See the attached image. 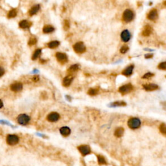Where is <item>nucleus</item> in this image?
Masks as SVG:
<instances>
[{
	"label": "nucleus",
	"mask_w": 166,
	"mask_h": 166,
	"mask_svg": "<svg viewBox=\"0 0 166 166\" xmlns=\"http://www.w3.org/2000/svg\"><path fill=\"white\" fill-rule=\"evenodd\" d=\"M141 125V121L138 118H133L128 121V126L132 129H137Z\"/></svg>",
	"instance_id": "obj_1"
},
{
	"label": "nucleus",
	"mask_w": 166,
	"mask_h": 166,
	"mask_svg": "<svg viewBox=\"0 0 166 166\" xmlns=\"http://www.w3.org/2000/svg\"><path fill=\"white\" fill-rule=\"evenodd\" d=\"M134 18V13L130 9H127L124 11L123 14V19L127 23L131 22Z\"/></svg>",
	"instance_id": "obj_2"
},
{
	"label": "nucleus",
	"mask_w": 166,
	"mask_h": 166,
	"mask_svg": "<svg viewBox=\"0 0 166 166\" xmlns=\"http://www.w3.org/2000/svg\"><path fill=\"white\" fill-rule=\"evenodd\" d=\"M7 143L10 145H14L19 142L18 136L14 134H8L6 139Z\"/></svg>",
	"instance_id": "obj_3"
},
{
	"label": "nucleus",
	"mask_w": 166,
	"mask_h": 166,
	"mask_svg": "<svg viewBox=\"0 0 166 166\" xmlns=\"http://www.w3.org/2000/svg\"><path fill=\"white\" fill-rule=\"evenodd\" d=\"M17 121L19 124L22 125H26L28 124L30 121V117L26 114H20L17 118Z\"/></svg>",
	"instance_id": "obj_4"
},
{
	"label": "nucleus",
	"mask_w": 166,
	"mask_h": 166,
	"mask_svg": "<svg viewBox=\"0 0 166 166\" xmlns=\"http://www.w3.org/2000/svg\"><path fill=\"white\" fill-rule=\"evenodd\" d=\"M73 49L77 53H82L86 51V47L82 42H77L73 45Z\"/></svg>",
	"instance_id": "obj_5"
},
{
	"label": "nucleus",
	"mask_w": 166,
	"mask_h": 166,
	"mask_svg": "<svg viewBox=\"0 0 166 166\" xmlns=\"http://www.w3.org/2000/svg\"><path fill=\"white\" fill-rule=\"evenodd\" d=\"M133 85L131 84H127L122 86L119 88V92L123 95H125V94H127L129 92H131V91L133 90Z\"/></svg>",
	"instance_id": "obj_6"
},
{
	"label": "nucleus",
	"mask_w": 166,
	"mask_h": 166,
	"mask_svg": "<svg viewBox=\"0 0 166 166\" xmlns=\"http://www.w3.org/2000/svg\"><path fill=\"white\" fill-rule=\"evenodd\" d=\"M77 148H78L79 152L81 153L82 156H86L88 154H89L91 152L90 147L88 145H82L79 146Z\"/></svg>",
	"instance_id": "obj_7"
},
{
	"label": "nucleus",
	"mask_w": 166,
	"mask_h": 166,
	"mask_svg": "<svg viewBox=\"0 0 166 166\" xmlns=\"http://www.w3.org/2000/svg\"><path fill=\"white\" fill-rule=\"evenodd\" d=\"M60 118V115L57 112H51L47 116V119L50 122H55Z\"/></svg>",
	"instance_id": "obj_8"
},
{
	"label": "nucleus",
	"mask_w": 166,
	"mask_h": 166,
	"mask_svg": "<svg viewBox=\"0 0 166 166\" xmlns=\"http://www.w3.org/2000/svg\"><path fill=\"white\" fill-rule=\"evenodd\" d=\"M56 58H57V61L61 63H65L67 61V57L66 55L62 53H57L56 54Z\"/></svg>",
	"instance_id": "obj_9"
},
{
	"label": "nucleus",
	"mask_w": 166,
	"mask_h": 166,
	"mask_svg": "<svg viewBox=\"0 0 166 166\" xmlns=\"http://www.w3.org/2000/svg\"><path fill=\"white\" fill-rule=\"evenodd\" d=\"M121 40L124 42H127L131 39V34L128 30L123 31L121 34Z\"/></svg>",
	"instance_id": "obj_10"
},
{
	"label": "nucleus",
	"mask_w": 166,
	"mask_h": 166,
	"mask_svg": "<svg viewBox=\"0 0 166 166\" xmlns=\"http://www.w3.org/2000/svg\"><path fill=\"white\" fill-rule=\"evenodd\" d=\"M22 88H23V85L20 82H16V83H14L10 86L11 90L15 92H20V91L22 90Z\"/></svg>",
	"instance_id": "obj_11"
},
{
	"label": "nucleus",
	"mask_w": 166,
	"mask_h": 166,
	"mask_svg": "<svg viewBox=\"0 0 166 166\" xmlns=\"http://www.w3.org/2000/svg\"><path fill=\"white\" fill-rule=\"evenodd\" d=\"M143 88H144L145 90L147 91H153V90H156V89H158V85H156L155 84H143Z\"/></svg>",
	"instance_id": "obj_12"
},
{
	"label": "nucleus",
	"mask_w": 166,
	"mask_h": 166,
	"mask_svg": "<svg viewBox=\"0 0 166 166\" xmlns=\"http://www.w3.org/2000/svg\"><path fill=\"white\" fill-rule=\"evenodd\" d=\"M73 77L71 75L66 76V77L63 79L62 84H63V85H64V86L67 87V86H69L71 84V82H72L73 81Z\"/></svg>",
	"instance_id": "obj_13"
},
{
	"label": "nucleus",
	"mask_w": 166,
	"mask_h": 166,
	"mask_svg": "<svg viewBox=\"0 0 166 166\" xmlns=\"http://www.w3.org/2000/svg\"><path fill=\"white\" fill-rule=\"evenodd\" d=\"M158 17V13H157V10L156 9H153L148 14L147 18L150 20H156Z\"/></svg>",
	"instance_id": "obj_14"
},
{
	"label": "nucleus",
	"mask_w": 166,
	"mask_h": 166,
	"mask_svg": "<svg viewBox=\"0 0 166 166\" xmlns=\"http://www.w3.org/2000/svg\"><path fill=\"white\" fill-rule=\"evenodd\" d=\"M60 133L62 134V136L64 137H67L70 134L71 130L69 127H63L61 128L60 129Z\"/></svg>",
	"instance_id": "obj_15"
},
{
	"label": "nucleus",
	"mask_w": 166,
	"mask_h": 166,
	"mask_svg": "<svg viewBox=\"0 0 166 166\" xmlns=\"http://www.w3.org/2000/svg\"><path fill=\"white\" fill-rule=\"evenodd\" d=\"M133 69H134V66L131 65L128 66L125 69L123 70V71L122 72V74L123 75L127 76V77H129V76L131 75L132 73H133Z\"/></svg>",
	"instance_id": "obj_16"
},
{
	"label": "nucleus",
	"mask_w": 166,
	"mask_h": 166,
	"mask_svg": "<svg viewBox=\"0 0 166 166\" xmlns=\"http://www.w3.org/2000/svg\"><path fill=\"white\" fill-rule=\"evenodd\" d=\"M31 25H32V24L27 20H22L19 24L20 27H21L22 29L29 28V27H30L31 26Z\"/></svg>",
	"instance_id": "obj_17"
},
{
	"label": "nucleus",
	"mask_w": 166,
	"mask_h": 166,
	"mask_svg": "<svg viewBox=\"0 0 166 166\" xmlns=\"http://www.w3.org/2000/svg\"><path fill=\"white\" fill-rule=\"evenodd\" d=\"M124 129L122 127H119L115 131L114 133V135L117 138H121V136H123V134H124Z\"/></svg>",
	"instance_id": "obj_18"
},
{
	"label": "nucleus",
	"mask_w": 166,
	"mask_h": 166,
	"mask_svg": "<svg viewBox=\"0 0 166 166\" xmlns=\"http://www.w3.org/2000/svg\"><path fill=\"white\" fill-rule=\"evenodd\" d=\"M54 31H55V28L50 25H45L43 28V32L46 34L53 32Z\"/></svg>",
	"instance_id": "obj_19"
},
{
	"label": "nucleus",
	"mask_w": 166,
	"mask_h": 166,
	"mask_svg": "<svg viewBox=\"0 0 166 166\" xmlns=\"http://www.w3.org/2000/svg\"><path fill=\"white\" fill-rule=\"evenodd\" d=\"M152 31H153L152 28L150 26H149V25H147L145 27L144 30L143 31L142 34L144 36H149L151 34V33H152Z\"/></svg>",
	"instance_id": "obj_20"
},
{
	"label": "nucleus",
	"mask_w": 166,
	"mask_h": 166,
	"mask_svg": "<svg viewBox=\"0 0 166 166\" xmlns=\"http://www.w3.org/2000/svg\"><path fill=\"white\" fill-rule=\"evenodd\" d=\"M40 10V5H34V7H33L32 8H31L30 10H29V14L31 16H33L34 14H36L37 12H38V10Z\"/></svg>",
	"instance_id": "obj_21"
},
{
	"label": "nucleus",
	"mask_w": 166,
	"mask_h": 166,
	"mask_svg": "<svg viewBox=\"0 0 166 166\" xmlns=\"http://www.w3.org/2000/svg\"><path fill=\"white\" fill-rule=\"evenodd\" d=\"M60 43H59V41L57 40H54L51 41L48 44V47L51 49H55L56 47H57L59 45Z\"/></svg>",
	"instance_id": "obj_22"
},
{
	"label": "nucleus",
	"mask_w": 166,
	"mask_h": 166,
	"mask_svg": "<svg viewBox=\"0 0 166 166\" xmlns=\"http://www.w3.org/2000/svg\"><path fill=\"white\" fill-rule=\"evenodd\" d=\"M41 53H42V50H41L40 49H36V50L34 51V53H33V55L32 57L33 60V61L36 60V59L39 57V56L40 55Z\"/></svg>",
	"instance_id": "obj_23"
},
{
	"label": "nucleus",
	"mask_w": 166,
	"mask_h": 166,
	"mask_svg": "<svg viewBox=\"0 0 166 166\" xmlns=\"http://www.w3.org/2000/svg\"><path fill=\"white\" fill-rule=\"evenodd\" d=\"M16 15H17L16 10L14 8V9H12V10H10V11H9L7 16H8V18H14Z\"/></svg>",
	"instance_id": "obj_24"
},
{
	"label": "nucleus",
	"mask_w": 166,
	"mask_h": 166,
	"mask_svg": "<svg viewBox=\"0 0 166 166\" xmlns=\"http://www.w3.org/2000/svg\"><path fill=\"white\" fill-rule=\"evenodd\" d=\"M79 69V66L78 64H74V65L71 66L70 67H69V69H68V71L69 72H75V71H77Z\"/></svg>",
	"instance_id": "obj_25"
},
{
	"label": "nucleus",
	"mask_w": 166,
	"mask_h": 166,
	"mask_svg": "<svg viewBox=\"0 0 166 166\" xmlns=\"http://www.w3.org/2000/svg\"><path fill=\"white\" fill-rule=\"evenodd\" d=\"M97 160H98V163L99 164L102 165V164H106V162L105 159L103 156H101V155H99L97 156Z\"/></svg>",
	"instance_id": "obj_26"
},
{
	"label": "nucleus",
	"mask_w": 166,
	"mask_h": 166,
	"mask_svg": "<svg viewBox=\"0 0 166 166\" xmlns=\"http://www.w3.org/2000/svg\"><path fill=\"white\" fill-rule=\"evenodd\" d=\"M125 105L126 103L123 101H116V102L112 103L111 104L112 106H123Z\"/></svg>",
	"instance_id": "obj_27"
},
{
	"label": "nucleus",
	"mask_w": 166,
	"mask_h": 166,
	"mask_svg": "<svg viewBox=\"0 0 166 166\" xmlns=\"http://www.w3.org/2000/svg\"><path fill=\"white\" fill-rule=\"evenodd\" d=\"M97 93H98V90L96 89V88H90L88 92V94L92 96H96L97 94Z\"/></svg>",
	"instance_id": "obj_28"
},
{
	"label": "nucleus",
	"mask_w": 166,
	"mask_h": 166,
	"mask_svg": "<svg viewBox=\"0 0 166 166\" xmlns=\"http://www.w3.org/2000/svg\"><path fill=\"white\" fill-rule=\"evenodd\" d=\"M160 131L163 134H166V125L164 123H162L160 126Z\"/></svg>",
	"instance_id": "obj_29"
},
{
	"label": "nucleus",
	"mask_w": 166,
	"mask_h": 166,
	"mask_svg": "<svg viewBox=\"0 0 166 166\" xmlns=\"http://www.w3.org/2000/svg\"><path fill=\"white\" fill-rule=\"evenodd\" d=\"M158 68L160 69H163V70H166V62H161V63L158 65Z\"/></svg>",
	"instance_id": "obj_30"
},
{
	"label": "nucleus",
	"mask_w": 166,
	"mask_h": 166,
	"mask_svg": "<svg viewBox=\"0 0 166 166\" xmlns=\"http://www.w3.org/2000/svg\"><path fill=\"white\" fill-rule=\"evenodd\" d=\"M129 51V47H128L127 45H123L122 47L120 49V51H121V53L124 54L125 53H127Z\"/></svg>",
	"instance_id": "obj_31"
},
{
	"label": "nucleus",
	"mask_w": 166,
	"mask_h": 166,
	"mask_svg": "<svg viewBox=\"0 0 166 166\" xmlns=\"http://www.w3.org/2000/svg\"><path fill=\"white\" fill-rule=\"evenodd\" d=\"M154 76V74L152 73H145L144 75L143 76V79H149V78H151V77H153Z\"/></svg>",
	"instance_id": "obj_32"
},
{
	"label": "nucleus",
	"mask_w": 166,
	"mask_h": 166,
	"mask_svg": "<svg viewBox=\"0 0 166 166\" xmlns=\"http://www.w3.org/2000/svg\"><path fill=\"white\" fill-rule=\"evenodd\" d=\"M64 29L65 31H67L69 29V23L67 20H64Z\"/></svg>",
	"instance_id": "obj_33"
},
{
	"label": "nucleus",
	"mask_w": 166,
	"mask_h": 166,
	"mask_svg": "<svg viewBox=\"0 0 166 166\" xmlns=\"http://www.w3.org/2000/svg\"><path fill=\"white\" fill-rule=\"evenodd\" d=\"M36 42L37 40L35 38H31L30 40H29L28 44L29 45H33L36 43Z\"/></svg>",
	"instance_id": "obj_34"
},
{
	"label": "nucleus",
	"mask_w": 166,
	"mask_h": 166,
	"mask_svg": "<svg viewBox=\"0 0 166 166\" xmlns=\"http://www.w3.org/2000/svg\"><path fill=\"white\" fill-rule=\"evenodd\" d=\"M4 73H5V70L3 67L0 66V77L3 75Z\"/></svg>",
	"instance_id": "obj_35"
},
{
	"label": "nucleus",
	"mask_w": 166,
	"mask_h": 166,
	"mask_svg": "<svg viewBox=\"0 0 166 166\" xmlns=\"http://www.w3.org/2000/svg\"><path fill=\"white\" fill-rule=\"evenodd\" d=\"M33 81H34V82H37V81H39V77L38 76H34V77H33Z\"/></svg>",
	"instance_id": "obj_36"
},
{
	"label": "nucleus",
	"mask_w": 166,
	"mask_h": 166,
	"mask_svg": "<svg viewBox=\"0 0 166 166\" xmlns=\"http://www.w3.org/2000/svg\"><path fill=\"white\" fill-rule=\"evenodd\" d=\"M153 57V54H146L145 55V57L146 59H150V58H152Z\"/></svg>",
	"instance_id": "obj_37"
},
{
	"label": "nucleus",
	"mask_w": 166,
	"mask_h": 166,
	"mask_svg": "<svg viewBox=\"0 0 166 166\" xmlns=\"http://www.w3.org/2000/svg\"><path fill=\"white\" fill-rule=\"evenodd\" d=\"M3 106V103L1 100H0V108H1Z\"/></svg>",
	"instance_id": "obj_38"
},
{
	"label": "nucleus",
	"mask_w": 166,
	"mask_h": 166,
	"mask_svg": "<svg viewBox=\"0 0 166 166\" xmlns=\"http://www.w3.org/2000/svg\"><path fill=\"white\" fill-rule=\"evenodd\" d=\"M1 131L0 130V135H1Z\"/></svg>",
	"instance_id": "obj_39"
}]
</instances>
